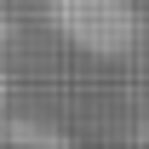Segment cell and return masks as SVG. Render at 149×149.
Wrapping results in <instances>:
<instances>
[{"label":"cell","instance_id":"7a4b0ae2","mask_svg":"<svg viewBox=\"0 0 149 149\" xmlns=\"http://www.w3.org/2000/svg\"><path fill=\"white\" fill-rule=\"evenodd\" d=\"M12 138H17V149H86L80 138L46 126V120H12Z\"/></svg>","mask_w":149,"mask_h":149},{"label":"cell","instance_id":"6da1fadb","mask_svg":"<svg viewBox=\"0 0 149 149\" xmlns=\"http://www.w3.org/2000/svg\"><path fill=\"white\" fill-rule=\"evenodd\" d=\"M46 17L86 57H126L143 40V12L132 0H46Z\"/></svg>","mask_w":149,"mask_h":149},{"label":"cell","instance_id":"3957f363","mask_svg":"<svg viewBox=\"0 0 149 149\" xmlns=\"http://www.w3.org/2000/svg\"><path fill=\"white\" fill-rule=\"evenodd\" d=\"M6 92H12V74H6V63H0V103H6Z\"/></svg>","mask_w":149,"mask_h":149}]
</instances>
